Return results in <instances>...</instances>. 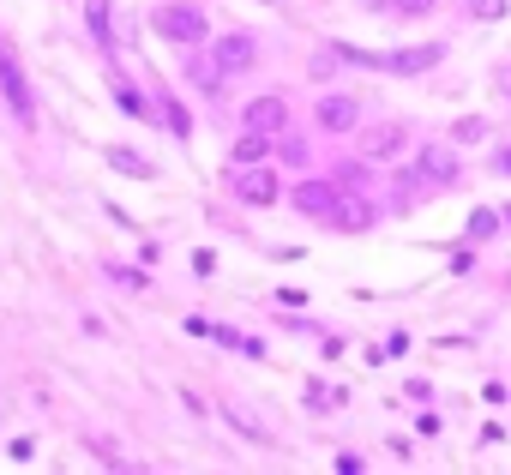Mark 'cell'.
Here are the masks:
<instances>
[{
	"mask_svg": "<svg viewBox=\"0 0 511 475\" xmlns=\"http://www.w3.org/2000/svg\"><path fill=\"white\" fill-rule=\"evenodd\" d=\"M493 84H499V97H511V66H499V73H493Z\"/></svg>",
	"mask_w": 511,
	"mask_h": 475,
	"instance_id": "cb8c5ba5",
	"label": "cell"
},
{
	"mask_svg": "<svg viewBox=\"0 0 511 475\" xmlns=\"http://www.w3.org/2000/svg\"><path fill=\"white\" fill-rule=\"evenodd\" d=\"M115 102H120V115H138V120L157 115V109H151V97H145L138 84H115Z\"/></svg>",
	"mask_w": 511,
	"mask_h": 475,
	"instance_id": "2e32d148",
	"label": "cell"
},
{
	"mask_svg": "<svg viewBox=\"0 0 511 475\" xmlns=\"http://www.w3.org/2000/svg\"><path fill=\"white\" fill-rule=\"evenodd\" d=\"M493 229H499V217H493V211H470V241H488Z\"/></svg>",
	"mask_w": 511,
	"mask_h": 475,
	"instance_id": "ffe728a7",
	"label": "cell"
},
{
	"mask_svg": "<svg viewBox=\"0 0 511 475\" xmlns=\"http://www.w3.org/2000/svg\"><path fill=\"white\" fill-rule=\"evenodd\" d=\"M439 42H410V48H392L385 55V73H397V79H415V73H427V66H439Z\"/></svg>",
	"mask_w": 511,
	"mask_h": 475,
	"instance_id": "277c9868",
	"label": "cell"
},
{
	"mask_svg": "<svg viewBox=\"0 0 511 475\" xmlns=\"http://www.w3.org/2000/svg\"><path fill=\"white\" fill-rule=\"evenodd\" d=\"M187 79H193L198 91H216V84H223V66H216V55H198V48H187Z\"/></svg>",
	"mask_w": 511,
	"mask_h": 475,
	"instance_id": "7c38bea8",
	"label": "cell"
},
{
	"mask_svg": "<svg viewBox=\"0 0 511 475\" xmlns=\"http://www.w3.org/2000/svg\"><path fill=\"white\" fill-rule=\"evenodd\" d=\"M506 223H511V211H506Z\"/></svg>",
	"mask_w": 511,
	"mask_h": 475,
	"instance_id": "4316f807",
	"label": "cell"
},
{
	"mask_svg": "<svg viewBox=\"0 0 511 475\" xmlns=\"http://www.w3.org/2000/svg\"><path fill=\"white\" fill-rule=\"evenodd\" d=\"M259 157H265V133H253V127H247V133L235 139V151H229V169H253Z\"/></svg>",
	"mask_w": 511,
	"mask_h": 475,
	"instance_id": "5bb4252c",
	"label": "cell"
},
{
	"mask_svg": "<svg viewBox=\"0 0 511 475\" xmlns=\"http://www.w3.org/2000/svg\"><path fill=\"white\" fill-rule=\"evenodd\" d=\"M470 19H506V0H470Z\"/></svg>",
	"mask_w": 511,
	"mask_h": 475,
	"instance_id": "44dd1931",
	"label": "cell"
},
{
	"mask_svg": "<svg viewBox=\"0 0 511 475\" xmlns=\"http://www.w3.org/2000/svg\"><path fill=\"white\" fill-rule=\"evenodd\" d=\"M235 198L241 205H271L277 198V175L271 169H247V175H235Z\"/></svg>",
	"mask_w": 511,
	"mask_h": 475,
	"instance_id": "ba28073f",
	"label": "cell"
},
{
	"mask_svg": "<svg viewBox=\"0 0 511 475\" xmlns=\"http://www.w3.org/2000/svg\"><path fill=\"white\" fill-rule=\"evenodd\" d=\"M295 205L307 211V217H331L337 187H325V180H301V187H295Z\"/></svg>",
	"mask_w": 511,
	"mask_h": 475,
	"instance_id": "30bf717a",
	"label": "cell"
},
{
	"mask_svg": "<svg viewBox=\"0 0 511 475\" xmlns=\"http://www.w3.org/2000/svg\"><path fill=\"white\" fill-rule=\"evenodd\" d=\"M216 343H229V349H241V356H265V343H253V337H241L235 325H223V331H211Z\"/></svg>",
	"mask_w": 511,
	"mask_h": 475,
	"instance_id": "e0dca14e",
	"label": "cell"
},
{
	"mask_svg": "<svg viewBox=\"0 0 511 475\" xmlns=\"http://www.w3.org/2000/svg\"><path fill=\"white\" fill-rule=\"evenodd\" d=\"M355 120H361L355 97H325V102H319V127H331V133H349Z\"/></svg>",
	"mask_w": 511,
	"mask_h": 475,
	"instance_id": "8fae6325",
	"label": "cell"
},
{
	"mask_svg": "<svg viewBox=\"0 0 511 475\" xmlns=\"http://www.w3.org/2000/svg\"><path fill=\"white\" fill-rule=\"evenodd\" d=\"M102 277H115L120 289H133V295H138V289H151V283H145V271H133V265H102Z\"/></svg>",
	"mask_w": 511,
	"mask_h": 475,
	"instance_id": "ac0fdd59",
	"label": "cell"
},
{
	"mask_svg": "<svg viewBox=\"0 0 511 475\" xmlns=\"http://www.w3.org/2000/svg\"><path fill=\"white\" fill-rule=\"evenodd\" d=\"M499 175H511V145H506V151H499Z\"/></svg>",
	"mask_w": 511,
	"mask_h": 475,
	"instance_id": "484cf974",
	"label": "cell"
},
{
	"mask_svg": "<svg viewBox=\"0 0 511 475\" xmlns=\"http://www.w3.org/2000/svg\"><path fill=\"white\" fill-rule=\"evenodd\" d=\"M223 421H229L235 434H247L253 445H271V427H265V416H259L247 397H223Z\"/></svg>",
	"mask_w": 511,
	"mask_h": 475,
	"instance_id": "5b68a950",
	"label": "cell"
},
{
	"mask_svg": "<svg viewBox=\"0 0 511 475\" xmlns=\"http://www.w3.org/2000/svg\"><path fill=\"white\" fill-rule=\"evenodd\" d=\"M452 139H457V145H475V139H488V120H481V115H463V120L452 127Z\"/></svg>",
	"mask_w": 511,
	"mask_h": 475,
	"instance_id": "d6986e66",
	"label": "cell"
},
{
	"mask_svg": "<svg viewBox=\"0 0 511 475\" xmlns=\"http://www.w3.org/2000/svg\"><path fill=\"white\" fill-rule=\"evenodd\" d=\"M397 13H410V19H421V13H433V0H397Z\"/></svg>",
	"mask_w": 511,
	"mask_h": 475,
	"instance_id": "603a6c76",
	"label": "cell"
},
{
	"mask_svg": "<svg viewBox=\"0 0 511 475\" xmlns=\"http://www.w3.org/2000/svg\"><path fill=\"white\" fill-rule=\"evenodd\" d=\"M216 66H223V73H247V66H253V37H247V31H229V37L216 42Z\"/></svg>",
	"mask_w": 511,
	"mask_h": 475,
	"instance_id": "52a82bcc",
	"label": "cell"
},
{
	"mask_svg": "<svg viewBox=\"0 0 511 475\" xmlns=\"http://www.w3.org/2000/svg\"><path fill=\"white\" fill-rule=\"evenodd\" d=\"M283 120H289V102L283 97H253L247 102V127H253V133H277Z\"/></svg>",
	"mask_w": 511,
	"mask_h": 475,
	"instance_id": "9c48e42d",
	"label": "cell"
},
{
	"mask_svg": "<svg viewBox=\"0 0 511 475\" xmlns=\"http://www.w3.org/2000/svg\"><path fill=\"white\" fill-rule=\"evenodd\" d=\"M163 115H169V127H175L181 139H187V133H193V120H187V109H181V102H169V109H163Z\"/></svg>",
	"mask_w": 511,
	"mask_h": 475,
	"instance_id": "7402d4cb",
	"label": "cell"
},
{
	"mask_svg": "<svg viewBox=\"0 0 511 475\" xmlns=\"http://www.w3.org/2000/svg\"><path fill=\"white\" fill-rule=\"evenodd\" d=\"M331 229H343V235H367V229H374L379 223V205L367 193H337V205H331Z\"/></svg>",
	"mask_w": 511,
	"mask_h": 475,
	"instance_id": "7a4b0ae2",
	"label": "cell"
},
{
	"mask_svg": "<svg viewBox=\"0 0 511 475\" xmlns=\"http://www.w3.org/2000/svg\"><path fill=\"white\" fill-rule=\"evenodd\" d=\"M361 6H367V13H392L397 0H361Z\"/></svg>",
	"mask_w": 511,
	"mask_h": 475,
	"instance_id": "d4e9b609",
	"label": "cell"
},
{
	"mask_svg": "<svg viewBox=\"0 0 511 475\" xmlns=\"http://www.w3.org/2000/svg\"><path fill=\"white\" fill-rule=\"evenodd\" d=\"M169 42H181V48H198L205 42V13L198 6H157V19H151Z\"/></svg>",
	"mask_w": 511,
	"mask_h": 475,
	"instance_id": "6da1fadb",
	"label": "cell"
},
{
	"mask_svg": "<svg viewBox=\"0 0 511 475\" xmlns=\"http://www.w3.org/2000/svg\"><path fill=\"white\" fill-rule=\"evenodd\" d=\"M84 31H91L97 48H115V42H109V0H84Z\"/></svg>",
	"mask_w": 511,
	"mask_h": 475,
	"instance_id": "9a60e30c",
	"label": "cell"
},
{
	"mask_svg": "<svg viewBox=\"0 0 511 475\" xmlns=\"http://www.w3.org/2000/svg\"><path fill=\"white\" fill-rule=\"evenodd\" d=\"M415 175L433 180V187H452L463 169H457V151H452V145H427V151H421V163H415Z\"/></svg>",
	"mask_w": 511,
	"mask_h": 475,
	"instance_id": "8992f818",
	"label": "cell"
},
{
	"mask_svg": "<svg viewBox=\"0 0 511 475\" xmlns=\"http://www.w3.org/2000/svg\"><path fill=\"white\" fill-rule=\"evenodd\" d=\"M403 120H374V127H361V157H374V163H392L397 151H403Z\"/></svg>",
	"mask_w": 511,
	"mask_h": 475,
	"instance_id": "3957f363",
	"label": "cell"
},
{
	"mask_svg": "<svg viewBox=\"0 0 511 475\" xmlns=\"http://www.w3.org/2000/svg\"><path fill=\"white\" fill-rule=\"evenodd\" d=\"M102 157H109V169H120V175H138V180L157 175V169H151V157H138V151H127V145H109Z\"/></svg>",
	"mask_w": 511,
	"mask_h": 475,
	"instance_id": "4fadbf2b",
	"label": "cell"
}]
</instances>
